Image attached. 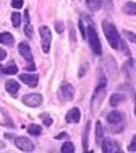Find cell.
Instances as JSON below:
<instances>
[{
    "label": "cell",
    "mask_w": 136,
    "mask_h": 153,
    "mask_svg": "<svg viewBox=\"0 0 136 153\" xmlns=\"http://www.w3.org/2000/svg\"><path fill=\"white\" fill-rule=\"evenodd\" d=\"M68 135H67V134H58V135H57V138H67Z\"/></svg>",
    "instance_id": "32"
},
{
    "label": "cell",
    "mask_w": 136,
    "mask_h": 153,
    "mask_svg": "<svg viewBox=\"0 0 136 153\" xmlns=\"http://www.w3.org/2000/svg\"><path fill=\"white\" fill-rule=\"evenodd\" d=\"M104 0H86V7H88L91 12H97V10L102 8Z\"/></svg>",
    "instance_id": "12"
},
{
    "label": "cell",
    "mask_w": 136,
    "mask_h": 153,
    "mask_svg": "<svg viewBox=\"0 0 136 153\" xmlns=\"http://www.w3.org/2000/svg\"><path fill=\"white\" fill-rule=\"evenodd\" d=\"M75 152V145L71 142H65L62 145V153H73Z\"/></svg>",
    "instance_id": "21"
},
{
    "label": "cell",
    "mask_w": 136,
    "mask_h": 153,
    "mask_svg": "<svg viewBox=\"0 0 136 153\" xmlns=\"http://www.w3.org/2000/svg\"><path fill=\"white\" fill-rule=\"evenodd\" d=\"M128 150H130V152H136V135L133 137V140H131V143H130V147H128Z\"/></svg>",
    "instance_id": "27"
},
{
    "label": "cell",
    "mask_w": 136,
    "mask_h": 153,
    "mask_svg": "<svg viewBox=\"0 0 136 153\" xmlns=\"http://www.w3.org/2000/svg\"><path fill=\"white\" fill-rule=\"evenodd\" d=\"M24 68H26V70H29V72H34V70H36V65H34V62H29V64H28Z\"/></svg>",
    "instance_id": "30"
},
{
    "label": "cell",
    "mask_w": 136,
    "mask_h": 153,
    "mask_svg": "<svg viewBox=\"0 0 136 153\" xmlns=\"http://www.w3.org/2000/svg\"><path fill=\"white\" fill-rule=\"evenodd\" d=\"M39 33H41V39H42V51H44V54H47L50 51V41H52L50 30L47 26H41Z\"/></svg>",
    "instance_id": "4"
},
{
    "label": "cell",
    "mask_w": 136,
    "mask_h": 153,
    "mask_svg": "<svg viewBox=\"0 0 136 153\" xmlns=\"http://www.w3.org/2000/svg\"><path fill=\"white\" fill-rule=\"evenodd\" d=\"M13 41H15V38H13L10 33H0V44L13 46Z\"/></svg>",
    "instance_id": "14"
},
{
    "label": "cell",
    "mask_w": 136,
    "mask_h": 153,
    "mask_svg": "<svg viewBox=\"0 0 136 153\" xmlns=\"http://www.w3.org/2000/svg\"><path fill=\"white\" fill-rule=\"evenodd\" d=\"M60 96H62V100H71V98L75 96V90H73V86L70 85V83H63L62 86H60Z\"/></svg>",
    "instance_id": "8"
},
{
    "label": "cell",
    "mask_w": 136,
    "mask_h": 153,
    "mask_svg": "<svg viewBox=\"0 0 136 153\" xmlns=\"http://www.w3.org/2000/svg\"><path fill=\"white\" fill-rule=\"evenodd\" d=\"M28 130H29V134H33V135H41V132H42L41 126H36V124L29 126V127H28Z\"/></svg>",
    "instance_id": "22"
},
{
    "label": "cell",
    "mask_w": 136,
    "mask_h": 153,
    "mask_svg": "<svg viewBox=\"0 0 136 153\" xmlns=\"http://www.w3.org/2000/svg\"><path fill=\"white\" fill-rule=\"evenodd\" d=\"M123 12L126 15H136V2H126L123 5Z\"/></svg>",
    "instance_id": "17"
},
{
    "label": "cell",
    "mask_w": 136,
    "mask_h": 153,
    "mask_svg": "<svg viewBox=\"0 0 136 153\" xmlns=\"http://www.w3.org/2000/svg\"><path fill=\"white\" fill-rule=\"evenodd\" d=\"M80 119H81V112L78 108H71L70 111L67 112V122L76 124V122H80Z\"/></svg>",
    "instance_id": "11"
},
{
    "label": "cell",
    "mask_w": 136,
    "mask_h": 153,
    "mask_svg": "<svg viewBox=\"0 0 136 153\" xmlns=\"http://www.w3.org/2000/svg\"><path fill=\"white\" fill-rule=\"evenodd\" d=\"M15 143H16V147L20 148V150H23V152H33L34 150V143L28 137H18V138H15Z\"/></svg>",
    "instance_id": "7"
},
{
    "label": "cell",
    "mask_w": 136,
    "mask_h": 153,
    "mask_svg": "<svg viewBox=\"0 0 136 153\" xmlns=\"http://www.w3.org/2000/svg\"><path fill=\"white\" fill-rule=\"evenodd\" d=\"M24 34L28 38H33V28H31V23H29V13L24 12Z\"/></svg>",
    "instance_id": "15"
},
{
    "label": "cell",
    "mask_w": 136,
    "mask_h": 153,
    "mask_svg": "<svg viewBox=\"0 0 136 153\" xmlns=\"http://www.w3.org/2000/svg\"><path fill=\"white\" fill-rule=\"evenodd\" d=\"M18 90H20V83H18L16 80H8V82H7V91L8 93L16 94Z\"/></svg>",
    "instance_id": "16"
},
{
    "label": "cell",
    "mask_w": 136,
    "mask_h": 153,
    "mask_svg": "<svg viewBox=\"0 0 136 153\" xmlns=\"http://www.w3.org/2000/svg\"><path fill=\"white\" fill-rule=\"evenodd\" d=\"M18 52L21 54L23 59H26L28 62H33V54H31V49H29V44H28V42H20Z\"/></svg>",
    "instance_id": "10"
},
{
    "label": "cell",
    "mask_w": 136,
    "mask_h": 153,
    "mask_svg": "<svg viewBox=\"0 0 136 153\" xmlns=\"http://www.w3.org/2000/svg\"><path fill=\"white\" fill-rule=\"evenodd\" d=\"M104 137V129H102V124L97 122L96 124V142H102Z\"/></svg>",
    "instance_id": "18"
},
{
    "label": "cell",
    "mask_w": 136,
    "mask_h": 153,
    "mask_svg": "<svg viewBox=\"0 0 136 153\" xmlns=\"http://www.w3.org/2000/svg\"><path fill=\"white\" fill-rule=\"evenodd\" d=\"M123 34L126 36V38L130 39V41H133V42H136V34H133V33H130V31H125Z\"/></svg>",
    "instance_id": "25"
},
{
    "label": "cell",
    "mask_w": 136,
    "mask_h": 153,
    "mask_svg": "<svg viewBox=\"0 0 136 153\" xmlns=\"http://www.w3.org/2000/svg\"><path fill=\"white\" fill-rule=\"evenodd\" d=\"M80 28H81V36L83 38H86V26H84V20L80 21Z\"/></svg>",
    "instance_id": "28"
},
{
    "label": "cell",
    "mask_w": 136,
    "mask_h": 153,
    "mask_svg": "<svg viewBox=\"0 0 136 153\" xmlns=\"http://www.w3.org/2000/svg\"><path fill=\"white\" fill-rule=\"evenodd\" d=\"M16 72H18V67H16L15 64H13V62L8 65V67H5V68H3V74H7V75H15Z\"/></svg>",
    "instance_id": "20"
},
{
    "label": "cell",
    "mask_w": 136,
    "mask_h": 153,
    "mask_svg": "<svg viewBox=\"0 0 136 153\" xmlns=\"http://www.w3.org/2000/svg\"><path fill=\"white\" fill-rule=\"evenodd\" d=\"M86 39H88L89 44H91L92 52H94L96 56H101V54H102V46H101V41H99L97 31H96L94 26H92L91 21H89L88 28H86Z\"/></svg>",
    "instance_id": "2"
},
{
    "label": "cell",
    "mask_w": 136,
    "mask_h": 153,
    "mask_svg": "<svg viewBox=\"0 0 136 153\" xmlns=\"http://www.w3.org/2000/svg\"><path fill=\"white\" fill-rule=\"evenodd\" d=\"M123 119L125 116L120 111H112L107 116V122H109V126L113 127V132H120L121 126H123Z\"/></svg>",
    "instance_id": "3"
},
{
    "label": "cell",
    "mask_w": 136,
    "mask_h": 153,
    "mask_svg": "<svg viewBox=\"0 0 136 153\" xmlns=\"http://www.w3.org/2000/svg\"><path fill=\"white\" fill-rule=\"evenodd\" d=\"M12 23H13V26H15V28H20V25H21V15H20V12L12 13Z\"/></svg>",
    "instance_id": "19"
},
{
    "label": "cell",
    "mask_w": 136,
    "mask_h": 153,
    "mask_svg": "<svg viewBox=\"0 0 136 153\" xmlns=\"http://www.w3.org/2000/svg\"><path fill=\"white\" fill-rule=\"evenodd\" d=\"M0 74H3V67H2V65H0Z\"/></svg>",
    "instance_id": "33"
},
{
    "label": "cell",
    "mask_w": 136,
    "mask_h": 153,
    "mask_svg": "<svg viewBox=\"0 0 136 153\" xmlns=\"http://www.w3.org/2000/svg\"><path fill=\"white\" fill-rule=\"evenodd\" d=\"M12 7L13 8H21V7H23V0H13Z\"/></svg>",
    "instance_id": "26"
},
{
    "label": "cell",
    "mask_w": 136,
    "mask_h": 153,
    "mask_svg": "<svg viewBox=\"0 0 136 153\" xmlns=\"http://www.w3.org/2000/svg\"><path fill=\"white\" fill-rule=\"evenodd\" d=\"M41 103H42V96L39 93H31L23 96V104H26L29 108H37L41 106Z\"/></svg>",
    "instance_id": "5"
},
{
    "label": "cell",
    "mask_w": 136,
    "mask_h": 153,
    "mask_svg": "<svg viewBox=\"0 0 136 153\" xmlns=\"http://www.w3.org/2000/svg\"><path fill=\"white\" fill-rule=\"evenodd\" d=\"M88 132H89V122L86 124V129L83 134V150H88Z\"/></svg>",
    "instance_id": "23"
},
{
    "label": "cell",
    "mask_w": 136,
    "mask_h": 153,
    "mask_svg": "<svg viewBox=\"0 0 136 153\" xmlns=\"http://www.w3.org/2000/svg\"><path fill=\"white\" fill-rule=\"evenodd\" d=\"M41 119H42V122L45 124V127H49V126H52V119H50V116L49 114H41Z\"/></svg>",
    "instance_id": "24"
},
{
    "label": "cell",
    "mask_w": 136,
    "mask_h": 153,
    "mask_svg": "<svg viewBox=\"0 0 136 153\" xmlns=\"http://www.w3.org/2000/svg\"><path fill=\"white\" fill-rule=\"evenodd\" d=\"M102 152L104 153H118L120 152L118 142L112 140V138H104L102 140Z\"/></svg>",
    "instance_id": "6"
},
{
    "label": "cell",
    "mask_w": 136,
    "mask_h": 153,
    "mask_svg": "<svg viewBox=\"0 0 136 153\" xmlns=\"http://www.w3.org/2000/svg\"><path fill=\"white\" fill-rule=\"evenodd\" d=\"M55 31L57 33H62L63 31V23H62V21H57V23H55Z\"/></svg>",
    "instance_id": "29"
},
{
    "label": "cell",
    "mask_w": 136,
    "mask_h": 153,
    "mask_svg": "<svg viewBox=\"0 0 136 153\" xmlns=\"http://www.w3.org/2000/svg\"><path fill=\"white\" fill-rule=\"evenodd\" d=\"M135 114H136V106H135Z\"/></svg>",
    "instance_id": "34"
},
{
    "label": "cell",
    "mask_w": 136,
    "mask_h": 153,
    "mask_svg": "<svg viewBox=\"0 0 136 153\" xmlns=\"http://www.w3.org/2000/svg\"><path fill=\"white\" fill-rule=\"evenodd\" d=\"M102 30H104V34H105V38H107V41H109L110 47L118 49V47H120V36H118L117 28L113 26L109 20H104L102 21Z\"/></svg>",
    "instance_id": "1"
},
{
    "label": "cell",
    "mask_w": 136,
    "mask_h": 153,
    "mask_svg": "<svg viewBox=\"0 0 136 153\" xmlns=\"http://www.w3.org/2000/svg\"><path fill=\"white\" fill-rule=\"evenodd\" d=\"M125 100H126V96H125L123 93H113L112 96H110V106H118V104L123 103Z\"/></svg>",
    "instance_id": "13"
},
{
    "label": "cell",
    "mask_w": 136,
    "mask_h": 153,
    "mask_svg": "<svg viewBox=\"0 0 136 153\" xmlns=\"http://www.w3.org/2000/svg\"><path fill=\"white\" fill-rule=\"evenodd\" d=\"M5 57H7V52H5L3 49H0V60H3Z\"/></svg>",
    "instance_id": "31"
},
{
    "label": "cell",
    "mask_w": 136,
    "mask_h": 153,
    "mask_svg": "<svg viewBox=\"0 0 136 153\" xmlns=\"http://www.w3.org/2000/svg\"><path fill=\"white\" fill-rule=\"evenodd\" d=\"M20 80L24 83V85H28V86H36L37 82H39V76L36 74H21Z\"/></svg>",
    "instance_id": "9"
}]
</instances>
